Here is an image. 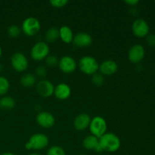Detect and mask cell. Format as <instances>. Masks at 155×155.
<instances>
[{
  "mask_svg": "<svg viewBox=\"0 0 155 155\" xmlns=\"http://www.w3.org/2000/svg\"><path fill=\"white\" fill-rule=\"evenodd\" d=\"M154 3H155V1H154Z\"/></svg>",
  "mask_w": 155,
  "mask_h": 155,
  "instance_id": "35",
  "label": "cell"
},
{
  "mask_svg": "<svg viewBox=\"0 0 155 155\" xmlns=\"http://www.w3.org/2000/svg\"><path fill=\"white\" fill-rule=\"evenodd\" d=\"M92 82L95 86H101L104 83V77L100 73H96L92 76Z\"/></svg>",
  "mask_w": 155,
  "mask_h": 155,
  "instance_id": "26",
  "label": "cell"
},
{
  "mask_svg": "<svg viewBox=\"0 0 155 155\" xmlns=\"http://www.w3.org/2000/svg\"><path fill=\"white\" fill-rule=\"evenodd\" d=\"M21 29L26 36H34L41 30L40 21L35 17H28L23 21Z\"/></svg>",
  "mask_w": 155,
  "mask_h": 155,
  "instance_id": "4",
  "label": "cell"
},
{
  "mask_svg": "<svg viewBox=\"0 0 155 155\" xmlns=\"http://www.w3.org/2000/svg\"><path fill=\"white\" fill-rule=\"evenodd\" d=\"M124 2L131 6V7H135L136 5L139 4V0H126V1H124Z\"/></svg>",
  "mask_w": 155,
  "mask_h": 155,
  "instance_id": "30",
  "label": "cell"
},
{
  "mask_svg": "<svg viewBox=\"0 0 155 155\" xmlns=\"http://www.w3.org/2000/svg\"><path fill=\"white\" fill-rule=\"evenodd\" d=\"M99 146L102 151L114 153L120 149L121 146V141L116 134L107 132L99 138Z\"/></svg>",
  "mask_w": 155,
  "mask_h": 155,
  "instance_id": "1",
  "label": "cell"
},
{
  "mask_svg": "<svg viewBox=\"0 0 155 155\" xmlns=\"http://www.w3.org/2000/svg\"><path fill=\"white\" fill-rule=\"evenodd\" d=\"M11 65L15 71L19 73L24 72L28 68L29 61L27 56L22 52H15L12 54L10 60Z\"/></svg>",
  "mask_w": 155,
  "mask_h": 155,
  "instance_id": "7",
  "label": "cell"
},
{
  "mask_svg": "<svg viewBox=\"0 0 155 155\" xmlns=\"http://www.w3.org/2000/svg\"><path fill=\"white\" fill-rule=\"evenodd\" d=\"M74 36V34L72 29L68 26L64 25L59 28V38L64 43L70 44L73 42Z\"/></svg>",
  "mask_w": 155,
  "mask_h": 155,
  "instance_id": "18",
  "label": "cell"
},
{
  "mask_svg": "<svg viewBox=\"0 0 155 155\" xmlns=\"http://www.w3.org/2000/svg\"><path fill=\"white\" fill-rule=\"evenodd\" d=\"M20 83L24 87L30 88L36 84V77L32 73H26L23 74L20 80Z\"/></svg>",
  "mask_w": 155,
  "mask_h": 155,
  "instance_id": "19",
  "label": "cell"
},
{
  "mask_svg": "<svg viewBox=\"0 0 155 155\" xmlns=\"http://www.w3.org/2000/svg\"><path fill=\"white\" fill-rule=\"evenodd\" d=\"M146 42L150 46L154 47L155 46V34L151 33V34H148L146 36Z\"/></svg>",
  "mask_w": 155,
  "mask_h": 155,
  "instance_id": "29",
  "label": "cell"
},
{
  "mask_svg": "<svg viewBox=\"0 0 155 155\" xmlns=\"http://www.w3.org/2000/svg\"><path fill=\"white\" fill-rule=\"evenodd\" d=\"M71 88L68 84L65 83H60L54 86V95L59 100H66L70 98L71 95Z\"/></svg>",
  "mask_w": 155,
  "mask_h": 155,
  "instance_id": "17",
  "label": "cell"
},
{
  "mask_svg": "<svg viewBox=\"0 0 155 155\" xmlns=\"http://www.w3.org/2000/svg\"><path fill=\"white\" fill-rule=\"evenodd\" d=\"M0 155H16V154H15L14 153H12V152H5V153H2V154Z\"/></svg>",
  "mask_w": 155,
  "mask_h": 155,
  "instance_id": "31",
  "label": "cell"
},
{
  "mask_svg": "<svg viewBox=\"0 0 155 155\" xmlns=\"http://www.w3.org/2000/svg\"><path fill=\"white\" fill-rule=\"evenodd\" d=\"M89 128L91 134L99 139L100 137H101L103 135L107 133V121L102 117L95 116L91 120Z\"/></svg>",
  "mask_w": 155,
  "mask_h": 155,
  "instance_id": "6",
  "label": "cell"
},
{
  "mask_svg": "<svg viewBox=\"0 0 155 155\" xmlns=\"http://www.w3.org/2000/svg\"><path fill=\"white\" fill-rule=\"evenodd\" d=\"M10 89V82L7 77L0 76V96H4Z\"/></svg>",
  "mask_w": 155,
  "mask_h": 155,
  "instance_id": "22",
  "label": "cell"
},
{
  "mask_svg": "<svg viewBox=\"0 0 155 155\" xmlns=\"http://www.w3.org/2000/svg\"><path fill=\"white\" fill-rule=\"evenodd\" d=\"M28 155H42L40 154H39V153H36V152H33V153H30V154H29Z\"/></svg>",
  "mask_w": 155,
  "mask_h": 155,
  "instance_id": "32",
  "label": "cell"
},
{
  "mask_svg": "<svg viewBox=\"0 0 155 155\" xmlns=\"http://www.w3.org/2000/svg\"><path fill=\"white\" fill-rule=\"evenodd\" d=\"M47 74H48V71H47V68L45 66H39L35 70L36 77H39V78H41V80L45 78Z\"/></svg>",
  "mask_w": 155,
  "mask_h": 155,
  "instance_id": "27",
  "label": "cell"
},
{
  "mask_svg": "<svg viewBox=\"0 0 155 155\" xmlns=\"http://www.w3.org/2000/svg\"><path fill=\"white\" fill-rule=\"evenodd\" d=\"M49 144V139L46 135L37 133L32 135L28 142H26L25 148L27 150H42L46 148Z\"/></svg>",
  "mask_w": 155,
  "mask_h": 155,
  "instance_id": "3",
  "label": "cell"
},
{
  "mask_svg": "<svg viewBox=\"0 0 155 155\" xmlns=\"http://www.w3.org/2000/svg\"><path fill=\"white\" fill-rule=\"evenodd\" d=\"M21 29L18 26L15 25V24H12L10 25L7 29V33L8 36L11 38H18V36L21 35Z\"/></svg>",
  "mask_w": 155,
  "mask_h": 155,
  "instance_id": "23",
  "label": "cell"
},
{
  "mask_svg": "<svg viewBox=\"0 0 155 155\" xmlns=\"http://www.w3.org/2000/svg\"><path fill=\"white\" fill-rule=\"evenodd\" d=\"M82 145L86 150L96 151L98 153L103 152L99 146V139L92 134L86 136L83 139V142H82Z\"/></svg>",
  "mask_w": 155,
  "mask_h": 155,
  "instance_id": "16",
  "label": "cell"
},
{
  "mask_svg": "<svg viewBox=\"0 0 155 155\" xmlns=\"http://www.w3.org/2000/svg\"><path fill=\"white\" fill-rule=\"evenodd\" d=\"M58 68L64 74H72L77 68V61L71 56L64 55L59 59Z\"/></svg>",
  "mask_w": 155,
  "mask_h": 155,
  "instance_id": "10",
  "label": "cell"
},
{
  "mask_svg": "<svg viewBox=\"0 0 155 155\" xmlns=\"http://www.w3.org/2000/svg\"><path fill=\"white\" fill-rule=\"evenodd\" d=\"M44 36L46 43H54L59 39V29L55 27H50L46 30Z\"/></svg>",
  "mask_w": 155,
  "mask_h": 155,
  "instance_id": "20",
  "label": "cell"
},
{
  "mask_svg": "<svg viewBox=\"0 0 155 155\" xmlns=\"http://www.w3.org/2000/svg\"><path fill=\"white\" fill-rule=\"evenodd\" d=\"M145 50L143 45L136 44L130 48L128 51V59L131 63L139 64L144 59Z\"/></svg>",
  "mask_w": 155,
  "mask_h": 155,
  "instance_id": "11",
  "label": "cell"
},
{
  "mask_svg": "<svg viewBox=\"0 0 155 155\" xmlns=\"http://www.w3.org/2000/svg\"><path fill=\"white\" fill-rule=\"evenodd\" d=\"M91 120H92V118L88 114H79L74 120L73 125H74V129L76 130H78V131H83V130H86L87 128H89Z\"/></svg>",
  "mask_w": 155,
  "mask_h": 155,
  "instance_id": "15",
  "label": "cell"
},
{
  "mask_svg": "<svg viewBox=\"0 0 155 155\" xmlns=\"http://www.w3.org/2000/svg\"><path fill=\"white\" fill-rule=\"evenodd\" d=\"M79 155H86V154H79Z\"/></svg>",
  "mask_w": 155,
  "mask_h": 155,
  "instance_id": "34",
  "label": "cell"
},
{
  "mask_svg": "<svg viewBox=\"0 0 155 155\" xmlns=\"http://www.w3.org/2000/svg\"><path fill=\"white\" fill-rule=\"evenodd\" d=\"M118 71V64L111 59L104 60L99 64L98 71L103 76H111Z\"/></svg>",
  "mask_w": 155,
  "mask_h": 155,
  "instance_id": "14",
  "label": "cell"
},
{
  "mask_svg": "<svg viewBox=\"0 0 155 155\" xmlns=\"http://www.w3.org/2000/svg\"><path fill=\"white\" fill-rule=\"evenodd\" d=\"M36 120L38 125L44 129H51L55 124L54 115L48 111H41L38 113Z\"/></svg>",
  "mask_w": 155,
  "mask_h": 155,
  "instance_id": "12",
  "label": "cell"
},
{
  "mask_svg": "<svg viewBox=\"0 0 155 155\" xmlns=\"http://www.w3.org/2000/svg\"><path fill=\"white\" fill-rule=\"evenodd\" d=\"M2 55V47L0 46V58H1Z\"/></svg>",
  "mask_w": 155,
  "mask_h": 155,
  "instance_id": "33",
  "label": "cell"
},
{
  "mask_svg": "<svg viewBox=\"0 0 155 155\" xmlns=\"http://www.w3.org/2000/svg\"><path fill=\"white\" fill-rule=\"evenodd\" d=\"M68 0H51L49 2L50 5L53 8H61L65 7L68 4Z\"/></svg>",
  "mask_w": 155,
  "mask_h": 155,
  "instance_id": "28",
  "label": "cell"
},
{
  "mask_svg": "<svg viewBox=\"0 0 155 155\" xmlns=\"http://www.w3.org/2000/svg\"><path fill=\"white\" fill-rule=\"evenodd\" d=\"M45 63L49 68H54V67L58 66L59 59L54 54H48L45 59Z\"/></svg>",
  "mask_w": 155,
  "mask_h": 155,
  "instance_id": "25",
  "label": "cell"
},
{
  "mask_svg": "<svg viewBox=\"0 0 155 155\" xmlns=\"http://www.w3.org/2000/svg\"><path fill=\"white\" fill-rule=\"evenodd\" d=\"M150 27L145 20L142 18H137L132 24L133 33L138 38L146 37L149 34Z\"/></svg>",
  "mask_w": 155,
  "mask_h": 155,
  "instance_id": "8",
  "label": "cell"
},
{
  "mask_svg": "<svg viewBox=\"0 0 155 155\" xmlns=\"http://www.w3.org/2000/svg\"><path fill=\"white\" fill-rule=\"evenodd\" d=\"M46 155H66V152L62 147L59 145H53L48 148Z\"/></svg>",
  "mask_w": 155,
  "mask_h": 155,
  "instance_id": "24",
  "label": "cell"
},
{
  "mask_svg": "<svg viewBox=\"0 0 155 155\" xmlns=\"http://www.w3.org/2000/svg\"><path fill=\"white\" fill-rule=\"evenodd\" d=\"M50 53V48L45 41H39L32 46L30 50V56L33 61H41L46 58Z\"/></svg>",
  "mask_w": 155,
  "mask_h": 155,
  "instance_id": "5",
  "label": "cell"
},
{
  "mask_svg": "<svg viewBox=\"0 0 155 155\" xmlns=\"http://www.w3.org/2000/svg\"><path fill=\"white\" fill-rule=\"evenodd\" d=\"M16 105L15 98L8 95H4L0 98V108L4 110H12Z\"/></svg>",
  "mask_w": 155,
  "mask_h": 155,
  "instance_id": "21",
  "label": "cell"
},
{
  "mask_svg": "<svg viewBox=\"0 0 155 155\" xmlns=\"http://www.w3.org/2000/svg\"><path fill=\"white\" fill-rule=\"evenodd\" d=\"M77 66L79 67L82 73L86 75L92 76L98 71L99 64L98 61L92 56L85 55L79 60Z\"/></svg>",
  "mask_w": 155,
  "mask_h": 155,
  "instance_id": "2",
  "label": "cell"
},
{
  "mask_svg": "<svg viewBox=\"0 0 155 155\" xmlns=\"http://www.w3.org/2000/svg\"><path fill=\"white\" fill-rule=\"evenodd\" d=\"M92 37L86 32H79L74 35L73 44L77 48H86L92 45Z\"/></svg>",
  "mask_w": 155,
  "mask_h": 155,
  "instance_id": "13",
  "label": "cell"
},
{
  "mask_svg": "<svg viewBox=\"0 0 155 155\" xmlns=\"http://www.w3.org/2000/svg\"><path fill=\"white\" fill-rule=\"evenodd\" d=\"M36 90L42 98H49L54 95V86L49 80L42 79L36 83Z\"/></svg>",
  "mask_w": 155,
  "mask_h": 155,
  "instance_id": "9",
  "label": "cell"
}]
</instances>
